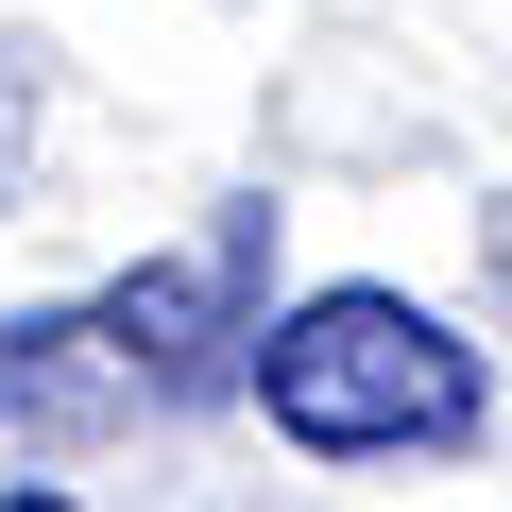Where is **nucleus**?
<instances>
[{"label":"nucleus","instance_id":"obj_4","mask_svg":"<svg viewBox=\"0 0 512 512\" xmlns=\"http://www.w3.org/2000/svg\"><path fill=\"white\" fill-rule=\"evenodd\" d=\"M18 137H35V86H18V52H0V188H18Z\"/></svg>","mask_w":512,"mask_h":512},{"label":"nucleus","instance_id":"obj_2","mask_svg":"<svg viewBox=\"0 0 512 512\" xmlns=\"http://www.w3.org/2000/svg\"><path fill=\"white\" fill-rule=\"evenodd\" d=\"M256 256H274V205H222L205 256H154V274H120L86 308L103 359L137 393H239V359H256Z\"/></svg>","mask_w":512,"mask_h":512},{"label":"nucleus","instance_id":"obj_3","mask_svg":"<svg viewBox=\"0 0 512 512\" xmlns=\"http://www.w3.org/2000/svg\"><path fill=\"white\" fill-rule=\"evenodd\" d=\"M137 376L103 359V325L86 308H18V325H0V410H18V427H86V410H120Z\"/></svg>","mask_w":512,"mask_h":512},{"label":"nucleus","instance_id":"obj_5","mask_svg":"<svg viewBox=\"0 0 512 512\" xmlns=\"http://www.w3.org/2000/svg\"><path fill=\"white\" fill-rule=\"evenodd\" d=\"M0 512H69V495H35V478H18V495H0Z\"/></svg>","mask_w":512,"mask_h":512},{"label":"nucleus","instance_id":"obj_1","mask_svg":"<svg viewBox=\"0 0 512 512\" xmlns=\"http://www.w3.org/2000/svg\"><path fill=\"white\" fill-rule=\"evenodd\" d=\"M239 393L274 410L308 461H410V444H478V342L410 291H308L291 325H256Z\"/></svg>","mask_w":512,"mask_h":512}]
</instances>
